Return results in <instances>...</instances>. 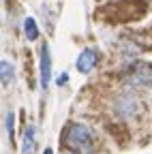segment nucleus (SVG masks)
<instances>
[{"label": "nucleus", "mask_w": 152, "mask_h": 154, "mask_svg": "<svg viewBox=\"0 0 152 154\" xmlns=\"http://www.w3.org/2000/svg\"><path fill=\"white\" fill-rule=\"evenodd\" d=\"M22 154H34V126H26V131H24Z\"/></svg>", "instance_id": "nucleus-6"}, {"label": "nucleus", "mask_w": 152, "mask_h": 154, "mask_svg": "<svg viewBox=\"0 0 152 154\" xmlns=\"http://www.w3.org/2000/svg\"><path fill=\"white\" fill-rule=\"evenodd\" d=\"M7 131H9V139L13 141V113H7Z\"/></svg>", "instance_id": "nucleus-9"}, {"label": "nucleus", "mask_w": 152, "mask_h": 154, "mask_svg": "<svg viewBox=\"0 0 152 154\" xmlns=\"http://www.w3.org/2000/svg\"><path fill=\"white\" fill-rule=\"evenodd\" d=\"M64 141L69 148H73L75 152L79 154H88L94 148V133L79 122H73L64 128Z\"/></svg>", "instance_id": "nucleus-1"}, {"label": "nucleus", "mask_w": 152, "mask_h": 154, "mask_svg": "<svg viewBox=\"0 0 152 154\" xmlns=\"http://www.w3.org/2000/svg\"><path fill=\"white\" fill-rule=\"evenodd\" d=\"M24 30H26V36L30 38V41H34L36 36H39V28H36V22L32 17H28L26 22H24Z\"/></svg>", "instance_id": "nucleus-7"}, {"label": "nucleus", "mask_w": 152, "mask_h": 154, "mask_svg": "<svg viewBox=\"0 0 152 154\" xmlns=\"http://www.w3.org/2000/svg\"><path fill=\"white\" fill-rule=\"evenodd\" d=\"M64 154H71V152H64Z\"/></svg>", "instance_id": "nucleus-11"}, {"label": "nucleus", "mask_w": 152, "mask_h": 154, "mask_svg": "<svg viewBox=\"0 0 152 154\" xmlns=\"http://www.w3.org/2000/svg\"><path fill=\"white\" fill-rule=\"evenodd\" d=\"M43 154H54V152H51V150H49V148H47V150H45V152H43Z\"/></svg>", "instance_id": "nucleus-10"}, {"label": "nucleus", "mask_w": 152, "mask_h": 154, "mask_svg": "<svg viewBox=\"0 0 152 154\" xmlns=\"http://www.w3.org/2000/svg\"><path fill=\"white\" fill-rule=\"evenodd\" d=\"M139 107H141V103L133 92H122V94H118L116 99H113V111L124 120L135 118L139 113Z\"/></svg>", "instance_id": "nucleus-3"}, {"label": "nucleus", "mask_w": 152, "mask_h": 154, "mask_svg": "<svg viewBox=\"0 0 152 154\" xmlns=\"http://www.w3.org/2000/svg\"><path fill=\"white\" fill-rule=\"evenodd\" d=\"M11 82H13V66L5 60V62H2V86H5V88H9V84H11Z\"/></svg>", "instance_id": "nucleus-8"}, {"label": "nucleus", "mask_w": 152, "mask_h": 154, "mask_svg": "<svg viewBox=\"0 0 152 154\" xmlns=\"http://www.w3.org/2000/svg\"><path fill=\"white\" fill-rule=\"evenodd\" d=\"M122 82L129 88H152V64L146 62L131 64L122 75Z\"/></svg>", "instance_id": "nucleus-2"}, {"label": "nucleus", "mask_w": 152, "mask_h": 154, "mask_svg": "<svg viewBox=\"0 0 152 154\" xmlns=\"http://www.w3.org/2000/svg\"><path fill=\"white\" fill-rule=\"evenodd\" d=\"M97 62H99V54L94 49H84L79 54V58H77V69L82 73H90L94 66H97Z\"/></svg>", "instance_id": "nucleus-4"}, {"label": "nucleus", "mask_w": 152, "mask_h": 154, "mask_svg": "<svg viewBox=\"0 0 152 154\" xmlns=\"http://www.w3.org/2000/svg\"><path fill=\"white\" fill-rule=\"evenodd\" d=\"M49 77H51V60H49V47H41V88L45 90L49 86Z\"/></svg>", "instance_id": "nucleus-5"}]
</instances>
